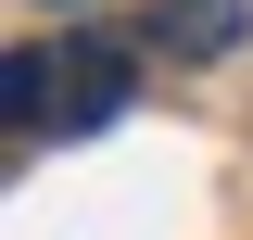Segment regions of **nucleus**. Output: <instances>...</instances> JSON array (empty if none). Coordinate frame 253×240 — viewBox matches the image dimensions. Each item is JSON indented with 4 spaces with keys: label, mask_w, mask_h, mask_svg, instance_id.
I'll list each match as a JSON object with an SVG mask.
<instances>
[{
    "label": "nucleus",
    "mask_w": 253,
    "mask_h": 240,
    "mask_svg": "<svg viewBox=\"0 0 253 240\" xmlns=\"http://www.w3.org/2000/svg\"><path fill=\"white\" fill-rule=\"evenodd\" d=\"M126 89H139L126 38H101V26L63 38V63H51V114H63V126H114V114H126Z\"/></svg>",
    "instance_id": "f257e3e1"
},
{
    "label": "nucleus",
    "mask_w": 253,
    "mask_h": 240,
    "mask_svg": "<svg viewBox=\"0 0 253 240\" xmlns=\"http://www.w3.org/2000/svg\"><path fill=\"white\" fill-rule=\"evenodd\" d=\"M139 38H152V51H177V63H203V51H228V38H241V0H139Z\"/></svg>",
    "instance_id": "f03ea898"
},
{
    "label": "nucleus",
    "mask_w": 253,
    "mask_h": 240,
    "mask_svg": "<svg viewBox=\"0 0 253 240\" xmlns=\"http://www.w3.org/2000/svg\"><path fill=\"white\" fill-rule=\"evenodd\" d=\"M13 126H51V51H13Z\"/></svg>",
    "instance_id": "7ed1b4c3"
}]
</instances>
